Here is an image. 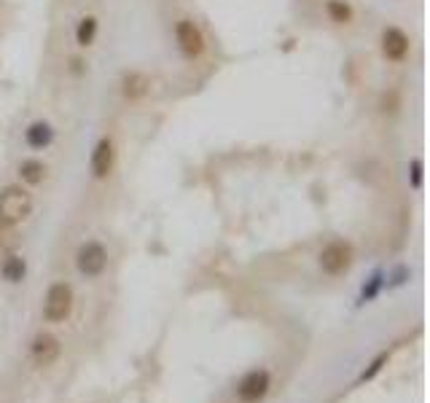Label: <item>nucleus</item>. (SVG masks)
I'll return each mask as SVG.
<instances>
[{
  "label": "nucleus",
  "instance_id": "obj_1",
  "mask_svg": "<svg viewBox=\"0 0 430 403\" xmlns=\"http://www.w3.org/2000/svg\"><path fill=\"white\" fill-rule=\"evenodd\" d=\"M33 213V194L25 185H5L0 191V223L16 226Z\"/></svg>",
  "mask_w": 430,
  "mask_h": 403
},
{
  "label": "nucleus",
  "instance_id": "obj_2",
  "mask_svg": "<svg viewBox=\"0 0 430 403\" xmlns=\"http://www.w3.org/2000/svg\"><path fill=\"white\" fill-rule=\"evenodd\" d=\"M73 288L68 283H54L46 291L43 301V320L46 323H65L73 315Z\"/></svg>",
  "mask_w": 430,
  "mask_h": 403
},
{
  "label": "nucleus",
  "instance_id": "obj_3",
  "mask_svg": "<svg viewBox=\"0 0 430 403\" xmlns=\"http://www.w3.org/2000/svg\"><path fill=\"white\" fill-rule=\"evenodd\" d=\"M353 258H355V253H353V245H350V242L333 239V242H328L320 250V269L325 274H331V277H339V274L350 272Z\"/></svg>",
  "mask_w": 430,
  "mask_h": 403
},
{
  "label": "nucleus",
  "instance_id": "obj_4",
  "mask_svg": "<svg viewBox=\"0 0 430 403\" xmlns=\"http://www.w3.org/2000/svg\"><path fill=\"white\" fill-rule=\"evenodd\" d=\"M175 40H178L180 54L186 60H199L207 49V40H205V33L199 30V25L194 19H180L175 25Z\"/></svg>",
  "mask_w": 430,
  "mask_h": 403
},
{
  "label": "nucleus",
  "instance_id": "obj_5",
  "mask_svg": "<svg viewBox=\"0 0 430 403\" xmlns=\"http://www.w3.org/2000/svg\"><path fill=\"white\" fill-rule=\"evenodd\" d=\"M75 266L84 277H100L103 272L108 269V250L103 242L97 239H89L78 248L75 253Z\"/></svg>",
  "mask_w": 430,
  "mask_h": 403
},
{
  "label": "nucleus",
  "instance_id": "obj_6",
  "mask_svg": "<svg viewBox=\"0 0 430 403\" xmlns=\"http://www.w3.org/2000/svg\"><path fill=\"white\" fill-rule=\"evenodd\" d=\"M269 387H272V376H269V371H264V368L248 371V374L240 379V385H237V401L240 403L264 401L266 393H269Z\"/></svg>",
  "mask_w": 430,
  "mask_h": 403
},
{
  "label": "nucleus",
  "instance_id": "obj_7",
  "mask_svg": "<svg viewBox=\"0 0 430 403\" xmlns=\"http://www.w3.org/2000/svg\"><path fill=\"white\" fill-rule=\"evenodd\" d=\"M379 49H382V57H385L388 62L401 65V62H406V57H409V51H412V40H409V36H406L401 27L390 25V27H385V33H382Z\"/></svg>",
  "mask_w": 430,
  "mask_h": 403
},
{
  "label": "nucleus",
  "instance_id": "obj_8",
  "mask_svg": "<svg viewBox=\"0 0 430 403\" xmlns=\"http://www.w3.org/2000/svg\"><path fill=\"white\" fill-rule=\"evenodd\" d=\"M60 352H62V344H60V339L51 336V333H38L36 339H33V344H30V358H33V363L40 368L51 366V363L60 358Z\"/></svg>",
  "mask_w": 430,
  "mask_h": 403
},
{
  "label": "nucleus",
  "instance_id": "obj_9",
  "mask_svg": "<svg viewBox=\"0 0 430 403\" xmlns=\"http://www.w3.org/2000/svg\"><path fill=\"white\" fill-rule=\"evenodd\" d=\"M113 161H116V146H113V138H103L94 151H92V175L97 178V181H103L110 175V170H113Z\"/></svg>",
  "mask_w": 430,
  "mask_h": 403
},
{
  "label": "nucleus",
  "instance_id": "obj_10",
  "mask_svg": "<svg viewBox=\"0 0 430 403\" xmlns=\"http://www.w3.org/2000/svg\"><path fill=\"white\" fill-rule=\"evenodd\" d=\"M121 92H124V97L127 100H143L145 94L151 92V78L145 73H138V70H132V73L124 75V81H121Z\"/></svg>",
  "mask_w": 430,
  "mask_h": 403
},
{
  "label": "nucleus",
  "instance_id": "obj_11",
  "mask_svg": "<svg viewBox=\"0 0 430 403\" xmlns=\"http://www.w3.org/2000/svg\"><path fill=\"white\" fill-rule=\"evenodd\" d=\"M325 16L344 27V25H353L355 22V8L350 5V0H325Z\"/></svg>",
  "mask_w": 430,
  "mask_h": 403
},
{
  "label": "nucleus",
  "instance_id": "obj_12",
  "mask_svg": "<svg viewBox=\"0 0 430 403\" xmlns=\"http://www.w3.org/2000/svg\"><path fill=\"white\" fill-rule=\"evenodd\" d=\"M97 30H100V22H97L94 14L81 16V22H78V27H75V43H78V49H89V46H94Z\"/></svg>",
  "mask_w": 430,
  "mask_h": 403
},
{
  "label": "nucleus",
  "instance_id": "obj_13",
  "mask_svg": "<svg viewBox=\"0 0 430 403\" xmlns=\"http://www.w3.org/2000/svg\"><path fill=\"white\" fill-rule=\"evenodd\" d=\"M16 172H19V181L25 185H40L46 181V164L40 159H25Z\"/></svg>",
  "mask_w": 430,
  "mask_h": 403
},
{
  "label": "nucleus",
  "instance_id": "obj_14",
  "mask_svg": "<svg viewBox=\"0 0 430 403\" xmlns=\"http://www.w3.org/2000/svg\"><path fill=\"white\" fill-rule=\"evenodd\" d=\"M51 138H54V132H51L49 121H36V124H30V129L25 132V143L30 148H36V151L49 146Z\"/></svg>",
  "mask_w": 430,
  "mask_h": 403
},
{
  "label": "nucleus",
  "instance_id": "obj_15",
  "mask_svg": "<svg viewBox=\"0 0 430 403\" xmlns=\"http://www.w3.org/2000/svg\"><path fill=\"white\" fill-rule=\"evenodd\" d=\"M25 272H27V263L22 256H8L0 263V274L8 280V283H22L25 280Z\"/></svg>",
  "mask_w": 430,
  "mask_h": 403
},
{
  "label": "nucleus",
  "instance_id": "obj_16",
  "mask_svg": "<svg viewBox=\"0 0 430 403\" xmlns=\"http://www.w3.org/2000/svg\"><path fill=\"white\" fill-rule=\"evenodd\" d=\"M11 229H14V226H3V223H0V253H5V250L16 242V237H14Z\"/></svg>",
  "mask_w": 430,
  "mask_h": 403
},
{
  "label": "nucleus",
  "instance_id": "obj_17",
  "mask_svg": "<svg viewBox=\"0 0 430 403\" xmlns=\"http://www.w3.org/2000/svg\"><path fill=\"white\" fill-rule=\"evenodd\" d=\"M385 363H388V355H379V358L371 363V368H368V371H363V376H360V379H363V382H366V379H371V376H374L379 368L385 366Z\"/></svg>",
  "mask_w": 430,
  "mask_h": 403
}]
</instances>
